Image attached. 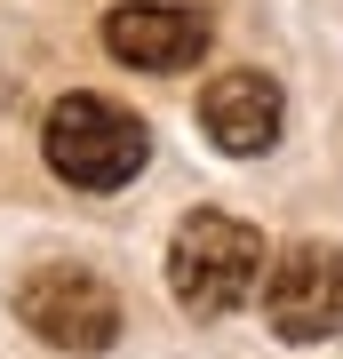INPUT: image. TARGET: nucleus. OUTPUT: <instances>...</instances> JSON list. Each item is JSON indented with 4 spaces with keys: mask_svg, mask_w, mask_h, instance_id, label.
I'll return each instance as SVG.
<instances>
[{
    "mask_svg": "<svg viewBox=\"0 0 343 359\" xmlns=\"http://www.w3.org/2000/svg\"><path fill=\"white\" fill-rule=\"evenodd\" d=\"M264 320L280 344L343 335V248L335 240H295L280 264H264Z\"/></svg>",
    "mask_w": 343,
    "mask_h": 359,
    "instance_id": "7ed1b4c3",
    "label": "nucleus"
},
{
    "mask_svg": "<svg viewBox=\"0 0 343 359\" xmlns=\"http://www.w3.org/2000/svg\"><path fill=\"white\" fill-rule=\"evenodd\" d=\"M104 48L128 72H191L208 56V16L176 8V0H120L104 16Z\"/></svg>",
    "mask_w": 343,
    "mask_h": 359,
    "instance_id": "39448f33",
    "label": "nucleus"
},
{
    "mask_svg": "<svg viewBox=\"0 0 343 359\" xmlns=\"http://www.w3.org/2000/svg\"><path fill=\"white\" fill-rule=\"evenodd\" d=\"M40 152L72 192H120L152 160V128L112 96H56L48 128H40Z\"/></svg>",
    "mask_w": 343,
    "mask_h": 359,
    "instance_id": "f03ea898",
    "label": "nucleus"
},
{
    "mask_svg": "<svg viewBox=\"0 0 343 359\" xmlns=\"http://www.w3.org/2000/svg\"><path fill=\"white\" fill-rule=\"evenodd\" d=\"M168 287L191 320H231L248 295H264V231L224 208L184 216L168 240Z\"/></svg>",
    "mask_w": 343,
    "mask_h": 359,
    "instance_id": "f257e3e1",
    "label": "nucleus"
},
{
    "mask_svg": "<svg viewBox=\"0 0 343 359\" xmlns=\"http://www.w3.org/2000/svg\"><path fill=\"white\" fill-rule=\"evenodd\" d=\"M280 120H288V104H280V80L271 72H216L200 88V128L216 152L231 160H264L271 144H280Z\"/></svg>",
    "mask_w": 343,
    "mask_h": 359,
    "instance_id": "423d86ee",
    "label": "nucleus"
},
{
    "mask_svg": "<svg viewBox=\"0 0 343 359\" xmlns=\"http://www.w3.org/2000/svg\"><path fill=\"white\" fill-rule=\"evenodd\" d=\"M16 311L56 351H112V335H120V295L96 271H80V264H40L16 287Z\"/></svg>",
    "mask_w": 343,
    "mask_h": 359,
    "instance_id": "20e7f679",
    "label": "nucleus"
}]
</instances>
